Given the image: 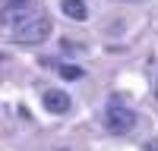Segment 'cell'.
Masks as SVG:
<instances>
[{"label": "cell", "mask_w": 158, "mask_h": 151, "mask_svg": "<svg viewBox=\"0 0 158 151\" xmlns=\"http://www.w3.org/2000/svg\"><path fill=\"white\" fill-rule=\"evenodd\" d=\"M0 63H3V54H0Z\"/></svg>", "instance_id": "obj_9"}, {"label": "cell", "mask_w": 158, "mask_h": 151, "mask_svg": "<svg viewBox=\"0 0 158 151\" xmlns=\"http://www.w3.org/2000/svg\"><path fill=\"white\" fill-rule=\"evenodd\" d=\"M32 16H38V10L32 0H10V3L0 10V25H6V29H16V25L29 22Z\"/></svg>", "instance_id": "obj_3"}, {"label": "cell", "mask_w": 158, "mask_h": 151, "mask_svg": "<svg viewBox=\"0 0 158 151\" xmlns=\"http://www.w3.org/2000/svg\"><path fill=\"white\" fill-rule=\"evenodd\" d=\"M60 10L67 13L70 19H76V22H82V19L89 16V6H85V0H60Z\"/></svg>", "instance_id": "obj_5"}, {"label": "cell", "mask_w": 158, "mask_h": 151, "mask_svg": "<svg viewBox=\"0 0 158 151\" xmlns=\"http://www.w3.org/2000/svg\"><path fill=\"white\" fill-rule=\"evenodd\" d=\"M48 35H51V19L48 16H32L29 22H22L13 29V41H19V44H41L48 41Z\"/></svg>", "instance_id": "obj_1"}, {"label": "cell", "mask_w": 158, "mask_h": 151, "mask_svg": "<svg viewBox=\"0 0 158 151\" xmlns=\"http://www.w3.org/2000/svg\"><path fill=\"white\" fill-rule=\"evenodd\" d=\"M155 95H158V82H155Z\"/></svg>", "instance_id": "obj_8"}, {"label": "cell", "mask_w": 158, "mask_h": 151, "mask_svg": "<svg viewBox=\"0 0 158 151\" xmlns=\"http://www.w3.org/2000/svg\"><path fill=\"white\" fill-rule=\"evenodd\" d=\"M57 72H60V79H67V82H76V79H82V69L73 66V63H57Z\"/></svg>", "instance_id": "obj_6"}, {"label": "cell", "mask_w": 158, "mask_h": 151, "mask_svg": "<svg viewBox=\"0 0 158 151\" xmlns=\"http://www.w3.org/2000/svg\"><path fill=\"white\" fill-rule=\"evenodd\" d=\"M136 113L130 107H120V104H111L108 110H104V129H108L111 135H127L136 129Z\"/></svg>", "instance_id": "obj_2"}, {"label": "cell", "mask_w": 158, "mask_h": 151, "mask_svg": "<svg viewBox=\"0 0 158 151\" xmlns=\"http://www.w3.org/2000/svg\"><path fill=\"white\" fill-rule=\"evenodd\" d=\"M146 151H158V142H149V145H146Z\"/></svg>", "instance_id": "obj_7"}, {"label": "cell", "mask_w": 158, "mask_h": 151, "mask_svg": "<svg viewBox=\"0 0 158 151\" xmlns=\"http://www.w3.org/2000/svg\"><path fill=\"white\" fill-rule=\"evenodd\" d=\"M44 107H48L51 113H67V110L73 107V101H70L67 91H60V88H51V91H44Z\"/></svg>", "instance_id": "obj_4"}]
</instances>
